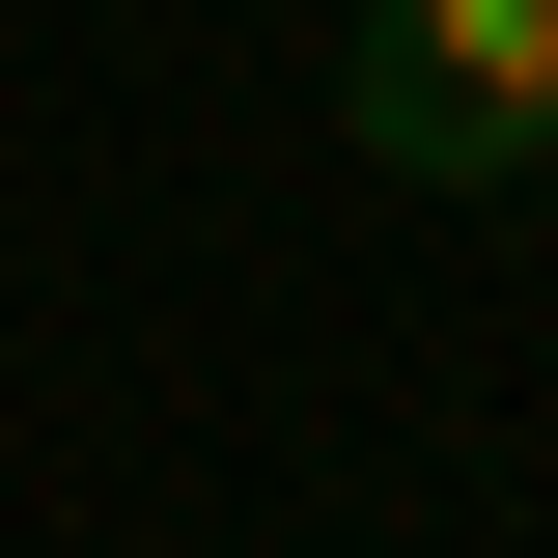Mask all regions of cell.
Listing matches in <instances>:
<instances>
[{
  "label": "cell",
  "mask_w": 558,
  "mask_h": 558,
  "mask_svg": "<svg viewBox=\"0 0 558 558\" xmlns=\"http://www.w3.org/2000/svg\"><path fill=\"white\" fill-rule=\"evenodd\" d=\"M336 140L391 168V196L558 168V0H363V28H336Z\"/></svg>",
  "instance_id": "1"
}]
</instances>
